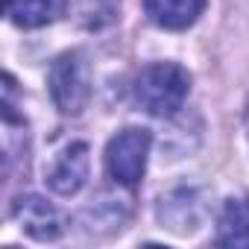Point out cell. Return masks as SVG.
<instances>
[{"mask_svg":"<svg viewBox=\"0 0 249 249\" xmlns=\"http://www.w3.org/2000/svg\"><path fill=\"white\" fill-rule=\"evenodd\" d=\"M132 94L141 111L153 117H173L191 94V73L176 62H150L135 76Z\"/></svg>","mask_w":249,"mask_h":249,"instance_id":"cell-1","label":"cell"},{"mask_svg":"<svg viewBox=\"0 0 249 249\" xmlns=\"http://www.w3.org/2000/svg\"><path fill=\"white\" fill-rule=\"evenodd\" d=\"M47 88H50V100L62 114H82L88 100H91V68L85 62L82 53L71 50L62 53L47 73Z\"/></svg>","mask_w":249,"mask_h":249,"instance_id":"cell-2","label":"cell"},{"mask_svg":"<svg viewBox=\"0 0 249 249\" xmlns=\"http://www.w3.org/2000/svg\"><path fill=\"white\" fill-rule=\"evenodd\" d=\"M153 135L147 129H123L106 147V173L114 185L132 188L144 179Z\"/></svg>","mask_w":249,"mask_h":249,"instance_id":"cell-3","label":"cell"},{"mask_svg":"<svg viewBox=\"0 0 249 249\" xmlns=\"http://www.w3.org/2000/svg\"><path fill=\"white\" fill-rule=\"evenodd\" d=\"M12 220L36 240H56L65 234L62 211L38 194H24L12 202Z\"/></svg>","mask_w":249,"mask_h":249,"instance_id":"cell-4","label":"cell"},{"mask_svg":"<svg viewBox=\"0 0 249 249\" xmlns=\"http://www.w3.org/2000/svg\"><path fill=\"white\" fill-rule=\"evenodd\" d=\"M85 179H88V144H82V141L65 144L53 156V161L44 173L47 188L59 196H73L85 185Z\"/></svg>","mask_w":249,"mask_h":249,"instance_id":"cell-5","label":"cell"},{"mask_svg":"<svg viewBox=\"0 0 249 249\" xmlns=\"http://www.w3.org/2000/svg\"><path fill=\"white\" fill-rule=\"evenodd\" d=\"M208 0H144L147 18L161 30H188L199 21Z\"/></svg>","mask_w":249,"mask_h":249,"instance_id":"cell-6","label":"cell"},{"mask_svg":"<svg viewBox=\"0 0 249 249\" xmlns=\"http://www.w3.org/2000/svg\"><path fill=\"white\" fill-rule=\"evenodd\" d=\"M3 12L15 27L38 30L68 12V0H3Z\"/></svg>","mask_w":249,"mask_h":249,"instance_id":"cell-7","label":"cell"},{"mask_svg":"<svg viewBox=\"0 0 249 249\" xmlns=\"http://www.w3.org/2000/svg\"><path fill=\"white\" fill-rule=\"evenodd\" d=\"M159 217L167 229H173L179 234H188V231H196L199 223H202V202H196V196L191 191H176L167 199L161 196Z\"/></svg>","mask_w":249,"mask_h":249,"instance_id":"cell-8","label":"cell"},{"mask_svg":"<svg viewBox=\"0 0 249 249\" xmlns=\"http://www.w3.org/2000/svg\"><path fill=\"white\" fill-rule=\"evenodd\" d=\"M217 243L220 246H249V202L246 199L226 202L220 223H217Z\"/></svg>","mask_w":249,"mask_h":249,"instance_id":"cell-9","label":"cell"},{"mask_svg":"<svg viewBox=\"0 0 249 249\" xmlns=\"http://www.w3.org/2000/svg\"><path fill=\"white\" fill-rule=\"evenodd\" d=\"M246 132H249V103H246Z\"/></svg>","mask_w":249,"mask_h":249,"instance_id":"cell-10","label":"cell"}]
</instances>
